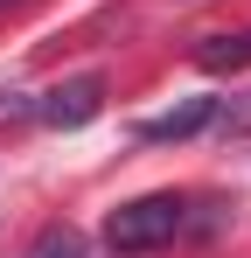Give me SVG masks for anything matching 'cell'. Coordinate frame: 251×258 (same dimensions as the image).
<instances>
[{
	"instance_id": "obj_1",
	"label": "cell",
	"mask_w": 251,
	"mask_h": 258,
	"mask_svg": "<svg viewBox=\"0 0 251 258\" xmlns=\"http://www.w3.org/2000/svg\"><path fill=\"white\" fill-rule=\"evenodd\" d=\"M181 230H189V203L181 196H140V203H119V210L105 216V251L147 258V251H161V244H174Z\"/></svg>"
},
{
	"instance_id": "obj_2",
	"label": "cell",
	"mask_w": 251,
	"mask_h": 258,
	"mask_svg": "<svg viewBox=\"0 0 251 258\" xmlns=\"http://www.w3.org/2000/svg\"><path fill=\"white\" fill-rule=\"evenodd\" d=\"M98 112H105V84H98V77H70V84H56L49 98H42V119H49V126H63V133L91 126Z\"/></svg>"
},
{
	"instance_id": "obj_3",
	"label": "cell",
	"mask_w": 251,
	"mask_h": 258,
	"mask_svg": "<svg viewBox=\"0 0 251 258\" xmlns=\"http://www.w3.org/2000/svg\"><path fill=\"white\" fill-rule=\"evenodd\" d=\"M209 119H216V105H209V98H189V105H174V112H161V119H140V140H147V147H167V140L203 133Z\"/></svg>"
},
{
	"instance_id": "obj_4",
	"label": "cell",
	"mask_w": 251,
	"mask_h": 258,
	"mask_svg": "<svg viewBox=\"0 0 251 258\" xmlns=\"http://www.w3.org/2000/svg\"><path fill=\"white\" fill-rule=\"evenodd\" d=\"M196 63L216 70V77H223V70H244L251 63V35H209V42L196 49Z\"/></svg>"
},
{
	"instance_id": "obj_5",
	"label": "cell",
	"mask_w": 251,
	"mask_h": 258,
	"mask_svg": "<svg viewBox=\"0 0 251 258\" xmlns=\"http://www.w3.org/2000/svg\"><path fill=\"white\" fill-rule=\"evenodd\" d=\"M28 258H91V244H84V230H70V223H49L35 244H28Z\"/></svg>"
},
{
	"instance_id": "obj_6",
	"label": "cell",
	"mask_w": 251,
	"mask_h": 258,
	"mask_svg": "<svg viewBox=\"0 0 251 258\" xmlns=\"http://www.w3.org/2000/svg\"><path fill=\"white\" fill-rule=\"evenodd\" d=\"M223 133H251V98H244V105H230V112H223Z\"/></svg>"
},
{
	"instance_id": "obj_7",
	"label": "cell",
	"mask_w": 251,
	"mask_h": 258,
	"mask_svg": "<svg viewBox=\"0 0 251 258\" xmlns=\"http://www.w3.org/2000/svg\"><path fill=\"white\" fill-rule=\"evenodd\" d=\"M0 7H7V0H0Z\"/></svg>"
}]
</instances>
